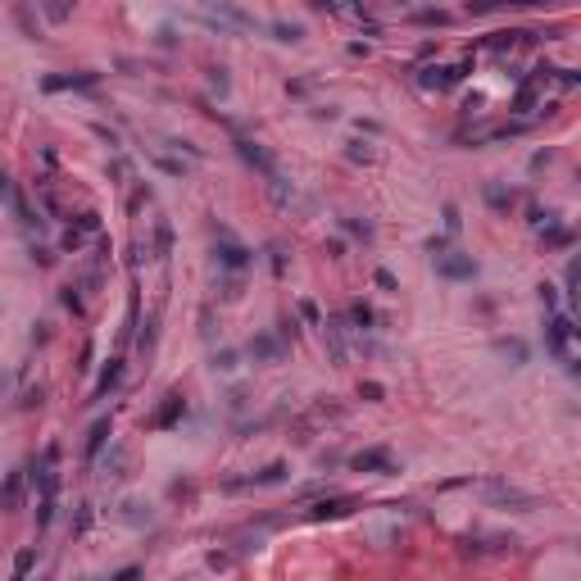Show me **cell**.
<instances>
[{
	"label": "cell",
	"instance_id": "cell-51",
	"mask_svg": "<svg viewBox=\"0 0 581 581\" xmlns=\"http://www.w3.org/2000/svg\"><path fill=\"white\" fill-rule=\"evenodd\" d=\"M110 581H141V568H136V563H128V568H119Z\"/></svg>",
	"mask_w": 581,
	"mask_h": 581
},
{
	"label": "cell",
	"instance_id": "cell-11",
	"mask_svg": "<svg viewBox=\"0 0 581 581\" xmlns=\"http://www.w3.org/2000/svg\"><path fill=\"white\" fill-rule=\"evenodd\" d=\"M236 154H241V159H245V164H250V168H254V173H263V182H268V177H273V173H277V164H273V154L263 150V145H259V141H245V136H241V141H236Z\"/></svg>",
	"mask_w": 581,
	"mask_h": 581
},
{
	"label": "cell",
	"instance_id": "cell-46",
	"mask_svg": "<svg viewBox=\"0 0 581 581\" xmlns=\"http://www.w3.org/2000/svg\"><path fill=\"white\" fill-rule=\"evenodd\" d=\"M373 282L382 286V291H400V282H395V273H391V268H377V273H373Z\"/></svg>",
	"mask_w": 581,
	"mask_h": 581
},
{
	"label": "cell",
	"instance_id": "cell-25",
	"mask_svg": "<svg viewBox=\"0 0 581 581\" xmlns=\"http://www.w3.org/2000/svg\"><path fill=\"white\" fill-rule=\"evenodd\" d=\"M536 300H540V309H545V318H549V314H559V286H554V282H540Z\"/></svg>",
	"mask_w": 581,
	"mask_h": 581
},
{
	"label": "cell",
	"instance_id": "cell-2",
	"mask_svg": "<svg viewBox=\"0 0 581 581\" xmlns=\"http://www.w3.org/2000/svg\"><path fill=\"white\" fill-rule=\"evenodd\" d=\"M572 318L568 314H549L545 318V350L554 354V359L563 363V368H568V373H577V363H572V354H568V340H572Z\"/></svg>",
	"mask_w": 581,
	"mask_h": 581
},
{
	"label": "cell",
	"instance_id": "cell-17",
	"mask_svg": "<svg viewBox=\"0 0 581 581\" xmlns=\"http://www.w3.org/2000/svg\"><path fill=\"white\" fill-rule=\"evenodd\" d=\"M19 504H23V468H14L0 486V513H14Z\"/></svg>",
	"mask_w": 581,
	"mask_h": 581
},
{
	"label": "cell",
	"instance_id": "cell-29",
	"mask_svg": "<svg viewBox=\"0 0 581 581\" xmlns=\"http://www.w3.org/2000/svg\"><path fill=\"white\" fill-rule=\"evenodd\" d=\"M154 168H159V173H168V177H182V182H187V164H182V159H173V154H154Z\"/></svg>",
	"mask_w": 581,
	"mask_h": 581
},
{
	"label": "cell",
	"instance_id": "cell-34",
	"mask_svg": "<svg viewBox=\"0 0 581 581\" xmlns=\"http://www.w3.org/2000/svg\"><path fill=\"white\" fill-rule=\"evenodd\" d=\"M73 227L82 232V236H96V232H100V214H96V209H87V214H77V223H73Z\"/></svg>",
	"mask_w": 581,
	"mask_h": 581
},
{
	"label": "cell",
	"instance_id": "cell-16",
	"mask_svg": "<svg viewBox=\"0 0 581 581\" xmlns=\"http://www.w3.org/2000/svg\"><path fill=\"white\" fill-rule=\"evenodd\" d=\"M119 522H128V527H150V522H154V509L145 504V500H123V504H119Z\"/></svg>",
	"mask_w": 581,
	"mask_h": 581
},
{
	"label": "cell",
	"instance_id": "cell-18",
	"mask_svg": "<svg viewBox=\"0 0 581 581\" xmlns=\"http://www.w3.org/2000/svg\"><path fill=\"white\" fill-rule=\"evenodd\" d=\"M114 436V418H96L87 431V459H100V450H105V440Z\"/></svg>",
	"mask_w": 581,
	"mask_h": 581
},
{
	"label": "cell",
	"instance_id": "cell-45",
	"mask_svg": "<svg viewBox=\"0 0 581 581\" xmlns=\"http://www.w3.org/2000/svg\"><path fill=\"white\" fill-rule=\"evenodd\" d=\"M440 218H445V232H450V236L463 227V218H459V209H454V205H445V209H440Z\"/></svg>",
	"mask_w": 581,
	"mask_h": 581
},
{
	"label": "cell",
	"instance_id": "cell-28",
	"mask_svg": "<svg viewBox=\"0 0 581 581\" xmlns=\"http://www.w3.org/2000/svg\"><path fill=\"white\" fill-rule=\"evenodd\" d=\"M373 323H377V314H373V309H368V305H363V300H354V305H350V327L368 332V327H373Z\"/></svg>",
	"mask_w": 581,
	"mask_h": 581
},
{
	"label": "cell",
	"instance_id": "cell-13",
	"mask_svg": "<svg viewBox=\"0 0 581 581\" xmlns=\"http://www.w3.org/2000/svg\"><path fill=\"white\" fill-rule=\"evenodd\" d=\"M286 354V345H282V336H273V332H259V336L250 340V359L254 363H277Z\"/></svg>",
	"mask_w": 581,
	"mask_h": 581
},
{
	"label": "cell",
	"instance_id": "cell-7",
	"mask_svg": "<svg viewBox=\"0 0 581 581\" xmlns=\"http://www.w3.org/2000/svg\"><path fill=\"white\" fill-rule=\"evenodd\" d=\"M436 273L445 277V282H472V277H477V259H472V254H459V250H445L436 259Z\"/></svg>",
	"mask_w": 581,
	"mask_h": 581
},
{
	"label": "cell",
	"instance_id": "cell-20",
	"mask_svg": "<svg viewBox=\"0 0 581 581\" xmlns=\"http://www.w3.org/2000/svg\"><path fill=\"white\" fill-rule=\"evenodd\" d=\"M119 382H123V359H110V368L100 373V382H96V391H91V400H105V395H110Z\"/></svg>",
	"mask_w": 581,
	"mask_h": 581
},
{
	"label": "cell",
	"instance_id": "cell-49",
	"mask_svg": "<svg viewBox=\"0 0 581 581\" xmlns=\"http://www.w3.org/2000/svg\"><path fill=\"white\" fill-rule=\"evenodd\" d=\"M154 41L164 45V50H173V45H177V32H173V28H168V23H164V28H159V32H154Z\"/></svg>",
	"mask_w": 581,
	"mask_h": 581
},
{
	"label": "cell",
	"instance_id": "cell-33",
	"mask_svg": "<svg viewBox=\"0 0 581 581\" xmlns=\"http://www.w3.org/2000/svg\"><path fill=\"white\" fill-rule=\"evenodd\" d=\"M531 105H536V87H531V82H522V87H518V96H513V110L527 114Z\"/></svg>",
	"mask_w": 581,
	"mask_h": 581
},
{
	"label": "cell",
	"instance_id": "cell-26",
	"mask_svg": "<svg viewBox=\"0 0 581 581\" xmlns=\"http://www.w3.org/2000/svg\"><path fill=\"white\" fill-rule=\"evenodd\" d=\"M268 196H273L277 205H291V196H296V187H291V182H286L282 173H273V177H268Z\"/></svg>",
	"mask_w": 581,
	"mask_h": 581
},
{
	"label": "cell",
	"instance_id": "cell-19",
	"mask_svg": "<svg viewBox=\"0 0 581 581\" xmlns=\"http://www.w3.org/2000/svg\"><path fill=\"white\" fill-rule=\"evenodd\" d=\"M486 205H491L495 214H509V209L518 205V191H513V187H500V182H491V187H486Z\"/></svg>",
	"mask_w": 581,
	"mask_h": 581
},
{
	"label": "cell",
	"instance_id": "cell-56",
	"mask_svg": "<svg viewBox=\"0 0 581 581\" xmlns=\"http://www.w3.org/2000/svg\"><path fill=\"white\" fill-rule=\"evenodd\" d=\"M32 259H37V263H41V268H50V263H55V254L45 250V245H32Z\"/></svg>",
	"mask_w": 581,
	"mask_h": 581
},
{
	"label": "cell",
	"instance_id": "cell-60",
	"mask_svg": "<svg viewBox=\"0 0 581 581\" xmlns=\"http://www.w3.org/2000/svg\"><path fill=\"white\" fill-rule=\"evenodd\" d=\"M41 581H45V577H41Z\"/></svg>",
	"mask_w": 581,
	"mask_h": 581
},
{
	"label": "cell",
	"instance_id": "cell-55",
	"mask_svg": "<svg viewBox=\"0 0 581 581\" xmlns=\"http://www.w3.org/2000/svg\"><path fill=\"white\" fill-rule=\"evenodd\" d=\"M200 336H205V340H214V314H209V309L200 314Z\"/></svg>",
	"mask_w": 581,
	"mask_h": 581
},
{
	"label": "cell",
	"instance_id": "cell-14",
	"mask_svg": "<svg viewBox=\"0 0 581 581\" xmlns=\"http://www.w3.org/2000/svg\"><path fill=\"white\" fill-rule=\"evenodd\" d=\"M491 350L500 354V359H504L509 368H522V363L531 359V350H527V340H518V336H500V340L491 345Z\"/></svg>",
	"mask_w": 581,
	"mask_h": 581
},
{
	"label": "cell",
	"instance_id": "cell-30",
	"mask_svg": "<svg viewBox=\"0 0 581 581\" xmlns=\"http://www.w3.org/2000/svg\"><path fill=\"white\" fill-rule=\"evenodd\" d=\"M340 227L350 232V236H359V241H373V223L368 218H340Z\"/></svg>",
	"mask_w": 581,
	"mask_h": 581
},
{
	"label": "cell",
	"instance_id": "cell-4",
	"mask_svg": "<svg viewBox=\"0 0 581 581\" xmlns=\"http://www.w3.org/2000/svg\"><path fill=\"white\" fill-rule=\"evenodd\" d=\"M468 59L463 64H454V68H445V64H427L422 73H418V87L422 91H450V87H459L463 77H468Z\"/></svg>",
	"mask_w": 581,
	"mask_h": 581
},
{
	"label": "cell",
	"instance_id": "cell-32",
	"mask_svg": "<svg viewBox=\"0 0 581 581\" xmlns=\"http://www.w3.org/2000/svg\"><path fill=\"white\" fill-rule=\"evenodd\" d=\"M345 159H354V164H373V145H368V141H350V145H345Z\"/></svg>",
	"mask_w": 581,
	"mask_h": 581
},
{
	"label": "cell",
	"instance_id": "cell-50",
	"mask_svg": "<svg viewBox=\"0 0 581 581\" xmlns=\"http://www.w3.org/2000/svg\"><path fill=\"white\" fill-rule=\"evenodd\" d=\"M268 254H273V273L282 277L286 273V250H282V245H268Z\"/></svg>",
	"mask_w": 581,
	"mask_h": 581
},
{
	"label": "cell",
	"instance_id": "cell-42",
	"mask_svg": "<svg viewBox=\"0 0 581 581\" xmlns=\"http://www.w3.org/2000/svg\"><path fill=\"white\" fill-rule=\"evenodd\" d=\"M414 23H436L440 28V23H450V14L445 10H414Z\"/></svg>",
	"mask_w": 581,
	"mask_h": 581
},
{
	"label": "cell",
	"instance_id": "cell-21",
	"mask_svg": "<svg viewBox=\"0 0 581 581\" xmlns=\"http://www.w3.org/2000/svg\"><path fill=\"white\" fill-rule=\"evenodd\" d=\"M209 368H214V373H236V368H241V350H232V345H223V350H214V359H209Z\"/></svg>",
	"mask_w": 581,
	"mask_h": 581
},
{
	"label": "cell",
	"instance_id": "cell-24",
	"mask_svg": "<svg viewBox=\"0 0 581 581\" xmlns=\"http://www.w3.org/2000/svg\"><path fill=\"white\" fill-rule=\"evenodd\" d=\"M209 91H218V100L232 96V77H227V68H223V64H209Z\"/></svg>",
	"mask_w": 581,
	"mask_h": 581
},
{
	"label": "cell",
	"instance_id": "cell-23",
	"mask_svg": "<svg viewBox=\"0 0 581 581\" xmlns=\"http://www.w3.org/2000/svg\"><path fill=\"white\" fill-rule=\"evenodd\" d=\"M268 32H273V41H286V45H296L300 37H305V28H300V23H268Z\"/></svg>",
	"mask_w": 581,
	"mask_h": 581
},
{
	"label": "cell",
	"instance_id": "cell-40",
	"mask_svg": "<svg viewBox=\"0 0 581 581\" xmlns=\"http://www.w3.org/2000/svg\"><path fill=\"white\" fill-rule=\"evenodd\" d=\"M154 327H159V318H145V332H141V340H136V350H141V354L154 350Z\"/></svg>",
	"mask_w": 581,
	"mask_h": 581
},
{
	"label": "cell",
	"instance_id": "cell-22",
	"mask_svg": "<svg viewBox=\"0 0 581 581\" xmlns=\"http://www.w3.org/2000/svg\"><path fill=\"white\" fill-rule=\"evenodd\" d=\"M168 250H173V223L159 218L154 223V259H168Z\"/></svg>",
	"mask_w": 581,
	"mask_h": 581
},
{
	"label": "cell",
	"instance_id": "cell-53",
	"mask_svg": "<svg viewBox=\"0 0 581 581\" xmlns=\"http://www.w3.org/2000/svg\"><path fill=\"white\" fill-rule=\"evenodd\" d=\"M64 305L73 309V314H82V296H77V286H64Z\"/></svg>",
	"mask_w": 581,
	"mask_h": 581
},
{
	"label": "cell",
	"instance_id": "cell-3",
	"mask_svg": "<svg viewBox=\"0 0 581 581\" xmlns=\"http://www.w3.org/2000/svg\"><path fill=\"white\" fill-rule=\"evenodd\" d=\"M214 259H218V268H227V273H245L254 254L245 250L227 227H214Z\"/></svg>",
	"mask_w": 581,
	"mask_h": 581
},
{
	"label": "cell",
	"instance_id": "cell-38",
	"mask_svg": "<svg viewBox=\"0 0 581 581\" xmlns=\"http://www.w3.org/2000/svg\"><path fill=\"white\" fill-rule=\"evenodd\" d=\"M577 282H581V263L572 259V263H568V273H563V286H568L563 296H568V300H577Z\"/></svg>",
	"mask_w": 581,
	"mask_h": 581
},
{
	"label": "cell",
	"instance_id": "cell-59",
	"mask_svg": "<svg viewBox=\"0 0 581 581\" xmlns=\"http://www.w3.org/2000/svg\"><path fill=\"white\" fill-rule=\"evenodd\" d=\"M5 391H10V373H0V395H5Z\"/></svg>",
	"mask_w": 581,
	"mask_h": 581
},
{
	"label": "cell",
	"instance_id": "cell-39",
	"mask_svg": "<svg viewBox=\"0 0 581 581\" xmlns=\"http://www.w3.org/2000/svg\"><path fill=\"white\" fill-rule=\"evenodd\" d=\"M91 518H96V509H91V504H77V518H73V536H82V531H87V527H91Z\"/></svg>",
	"mask_w": 581,
	"mask_h": 581
},
{
	"label": "cell",
	"instance_id": "cell-37",
	"mask_svg": "<svg viewBox=\"0 0 581 581\" xmlns=\"http://www.w3.org/2000/svg\"><path fill=\"white\" fill-rule=\"evenodd\" d=\"M486 45H491L495 55H504V50H513V45H518V32H495Z\"/></svg>",
	"mask_w": 581,
	"mask_h": 581
},
{
	"label": "cell",
	"instance_id": "cell-31",
	"mask_svg": "<svg viewBox=\"0 0 581 581\" xmlns=\"http://www.w3.org/2000/svg\"><path fill=\"white\" fill-rule=\"evenodd\" d=\"M32 563H37V549H19V554H14V577H19V581H28Z\"/></svg>",
	"mask_w": 581,
	"mask_h": 581
},
{
	"label": "cell",
	"instance_id": "cell-35",
	"mask_svg": "<svg viewBox=\"0 0 581 581\" xmlns=\"http://www.w3.org/2000/svg\"><path fill=\"white\" fill-rule=\"evenodd\" d=\"M241 291H245V286H241V277H236V273L218 282V300H241Z\"/></svg>",
	"mask_w": 581,
	"mask_h": 581
},
{
	"label": "cell",
	"instance_id": "cell-44",
	"mask_svg": "<svg viewBox=\"0 0 581 581\" xmlns=\"http://www.w3.org/2000/svg\"><path fill=\"white\" fill-rule=\"evenodd\" d=\"M59 250H68V254H73V250H82V232H77V227H68L64 236H59Z\"/></svg>",
	"mask_w": 581,
	"mask_h": 581
},
{
	"label": "cell",
	"instance_id": "cell-41",
	"mask_svg": "<svg viewBox=\"0 0 581 581\" xmlns=\"http://www.w3.org/2000/svg\"><path fill=\"white\" fill-rule=\"evenodd\" d=\"M382 395H386V386H382V382H359V400H368V405H377Z\"/></svg>",
	"mask_w": 581,
	"mask_h": 581
},
{
	"label": "cell",
	"instance_id": "cell-43",
	"mask_svg": "<svg viewBox=\"0 0 581 581\" xmlns=\"http://www.w3.org/2000/svg\"><path fill=\"white\" fill-rule=\"evenodd\" d=\"M50 518H55V495H45L41 509H37V527H50Z\"/></svg>",
	"mask_w": 581,
	"mask_h": 581
},
{
	"label": "cell",
	"instance_id": "cell-27",
	"mask_svg": "<svg viewBox=\"0 0 581 581\" xmlns=\"http://www.w3.org/2000/svg\"><path fill=\"white\" fill-rule=\"evenodd\" d=\"M540 241H545L549 250H563V245H572V232L554 223V227H540Z\"/></svg>",
	"mask_w": 581,
	"mask_h": 581
},
{
	"label": "cell",
	"instance_id": "cell-12",
	"mask_svg": "<svg viewBox=\"0 0 581 581\" xmlns=\"http://www.w3.org/2000/svg\"><path fill=\"white\" fill-rule=\"evenodd\" d=\"M100 82V73H55L41 77V91H91Z\"/></svg>",
	"mask_w": 581,
	"mask_h": 581
},
{
	"label": "cell",
	"instance_id": "cell-15",
	"mask_svg": "<svg viewBox=\"0 0 581 581\" xmlns=\"http://www.w3.org/2000/svg\"><path fill=\"white\" fill-rule=\"evenodd\" d=\"M323 345H327V359L336 363H345V323H323Z\"/></svg>",
	"mask_w": 581,
	"mask_h": 581
},
{
	"label": "cell",
	"instance_id": "cell-47",
	"mask_svg": "<svg viewBox=\"0 0 581 581\" xmlns=\"http://www.w3.org/2000/svg\"><path fill=\"white\" fill-rule=\"evenodd\" d=\"M300 318H309V323H318V327H323V314H318L314 300H300Z\"/></svg>",
	"mask_w": 581,
	"mask_h": 581
},
{
	"label": "cell",
	"instance_id": "cell-1",
	"mask_svg": "<svg viewBox=\"0 0 581 581\" xmlns=\"http://www.w3.org/2000/svg\"><path fill=\"white\" fill-rule=\"evenodd\" d=\"M482 491H486V500H491L495 509H513V513H531V509H540L536 495L522 491V486H513V482H486Z\"/></svg>",
	"mask_w": 581,
	"mask_h": 581
},
{
	"label": "cell",
	"instance_id": "cell-6",
	"mask_svg": "<svg viewBox=\"0 0 581 581\" xmlns=\"http://www.w3.org/2000/svg\"><path fill=\"white\" fill-rule=\"evenodd\" d=\"M286 477H291V468H286L282 459H273L268 463V468H259V472H250V477H227V482H223V491H245V486H282Z\"/></svg>",
	"mask_w": 581,
	"mask_h": 581
},
{
	"label": "cell",
	"instance_id": "cell-52",
	"mask_svg": "<svg viewBox=\"0 0 581 581\" xmlns=\"http://www.w3.org/2000/svg\"><path fill=\"white\" fill-rule=\"evenodd\" d=\"M554 77H559L563 87H577V82H581V73H577V68H554Z\"/></svg>",
	"mask_w": 581,
	"mask_h": 581
},
{
	"label": "cell",
	"instance_id": "cell-36",
	"mask_svg": "<svg viewBox=\"0 0 581 581\" xmlns=\"http://www.w3.org/2000/svg\"><path fill=\"white\" fill-rule=\"evenodd\" d=\"M105 468H110V477H128V472H123V468H128V450H123V445H114V454L105 459Z\"/></svg>",
	"mask_w": 581,
	"mask_h": 581
},
{
	"label": "cell",
	"instance_id": "cell-58",
	"mask_svg": "<svg viewBox=\"0 0 581 581\" xmlns=\"http://www.w3.org/2000/svg\"><path fill=\"white\" fill-rule=\"evenodd\" d=\"M41 10L50 14V19H55V23H59V19H68V14H73V10H68V5H41Z\"/></svg>",
	"mask_w": 581,
	"mask_h": 581
},
{
	"label": "cell",
	"instance_id": "cell-8",
	"mask_svg": "<svg viewBox=\"0 0 581 581\" xmlns=\"http://www.w3.org/2000/svg\"><path fill=\"white\" fill-rule=\"evenodd\" d=\"M359 509V500H350V495H332V500H318V504H309L305 518L309 522H336V518L354 513Z\"/></svg>",
	"mask_w": 581,
	"mask_h": 581
},
{
	"label": "cell",
	"instance_id": "cell-9",
	"mask_svg": "<svg viewBox=\"0 0 581 581\" xmlns=\"http://www.w3.org/2000/svg\"><path fill=\"white\" fill-rule=\"evenodd\" d=\"M182 418H187V400H182V391H168L164 405H159V414L150 418V427L154 431H168V427H177Z\"/></svg>",
	"mask_w": 581,
	"mask_h": 581
},
{
	"label": "cell",
	"instance_id": "cell-54",
	"mask_svg": "<svg viewBox=\"0 0 581 581\" xmlns=\"http://www.w3.org/2000/svg\"><path fill=\"white\" fill-rule=\"evenodd\" d=\"M50 340V323H32V345H45Z\"/></svg>",
	"mask_w": 581,
	"mask_h": 581
},
{
	"label": "cell",
	"instance_id": "cell-10",
	"mask_svg": "<svg viewBox=\"0 0 581 581\" xmlns=\"http://www.w3.org/2000/svg\"><path fill=\"white\" fill-rule=\"evenodd\" d=\"M350 468L354 472H377V477H395L391 450H363V454H354V459H350Z\"/></svg>",
	"mask_w": 581,
	"mask_h": 581
},
{
	"label": "cell",
	"instance_id": "cell-57",
	"mask_svg": "<svg viewBox=\"0 0 581 581\" xmlns=\"http://www.w3.org/2000/svg\"><path fill=\"white\" fill-rule=\"evenodd\" d=\"M41 386H37V391H28V395H23V409H41Z\"/></svg>",
	"mask_w": 581,
	"mask_h": 581
},
{
	"label": "cell",
	"instance_id": "cell-48",
	"mask_svg": "<svg viewBox=\"0 0 581 581\" xmlns=\"http://www.w3.org/2000/svg\"><path fill=\"white\" fill-rule=\"evenodd\" d=\"M209 568H214V572L232 568V554H227V549H214V554H209Z\"/></svg>",
	"mask_w": 581,
	"mask_h": 581
},
{
	"label": "cell",
	"instance_id": "cell-5",
	"mask_svg": "<svg viewBox=\"0 0 581 581\" xmlns=\"http://www.w3.org/2000/svg\"><path fill=\"white\" fill-rule=\"evenodd\" d=\"M0 200H5V209H10V214L23 223V227H41V218H37L32 209H28V200H23L19 182H14V177L5 173V168H0Z\"/></svg>",
	"mask_w": 581,
	"mask_h": 581
}]
</instances>
